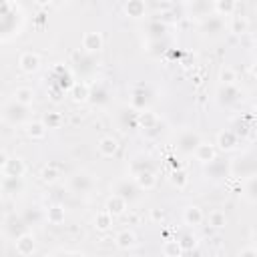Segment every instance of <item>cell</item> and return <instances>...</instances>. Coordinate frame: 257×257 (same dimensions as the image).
Returning a JSON list of instances; mask_svg holds the SVG:
<instances>
[{
  "mask_svg": "<svg viewBox=\"0 0 257 257\" xmlns=\"http://www.w3.org/2000/svg\"><path fill=\"white\" fill-rule=\"evenodd\" d=\"M171 183L175 185V187H185L187 185V173L185 171H173L171 173Z\"/></svg>",
  "mask_w": 257,
  "mask_h": 257,
  "instance_id": "obj_27",
  "label": "cell"
},
{
  "mask_svg": "<svg viewBox=\"0 0 257 257\" xmlns=\"http://www.w3.org/2000/svg\"><path fill=\"white\" fill-rule=\"evenodd\" d=\"M18 64H20V68H22L24 72H36L38 66H40V60H38L36 54H32V52H24V54H20Z\"/></svg>",
  "mask_w": 257,
  "mask_h": 257,
  "instance_id": "obj_12",
  "label": "cell"
},
{
  "mask_svg": "<svg viewBox=\"0 0 257 257\" xmlns=\"http://www.w3.org/2000/svg\"><path fill=\"white\" fill-rule=\"evenodd\" d=\"M124 12L133 18H141L145 14V2L143 0H126L124 4Z\"/></svg>",
  "mask_w": 257,
  "mask_h": 257,
  "instance_id": "obj_15",
  "label": "cell"
},
{
  "mask_svg": "<svg viewBox=\"0 0 257 257\" xmlns=\"http://www.w3.org/2000/svg\"><path fill=\"white\" fill-rule=\"evenodd\" d=\"M124 209H126V199H122V197H120V195H116V193L106 201V207H104V211H108L112 217L122 215V213H124Z\"/></svg>",
  "mask_w": 257,
  "mask_h": 257,
  "instance_id": "obj_7",
  "label": "cell"
},
{
  "mask_svg": "<svg viewBox=\"0 0 257 257\" xmlns=\"http://www.w3.org/2000/svg\"><path fill=\"white\" fill-rule=\"evenodd\" d=\"M82 48L88 50V52H94V50H100L102 48V36L98 32H86L82 36Z\"/></svg>",
  "mask_w": 257,
  "mask_h": 257,
  "instance_id": "obj_11",
  "label": "cell"
},
{
  "mask_svg": "<svg viewBox=\"0 0 257 257\" xmlns=\"http://www.w3.org/2000/svg\"><path fill=\"white\" fill-rule=\"evenodd\" d=\"M209 225L215 227V229L225 227V225H227V215H225V211H221V209L211 211V213H209Z\"/></svg>",
  "mask_w": 257,
  "mask_h": 257,
  "instance_id": "obj_19",
  "label": "cell"
},
{
  "mask_svg": "<svg viewBox=\"0 0 257 257\" xmlns=\"http://www.w3.org/2000/svg\"><path fill=\"white\" fill-rule=\"evenodd\" d=\"M36 2H38V4H48L50 0H36Z\"/></svg>",
  "mask_w": 257,
  "mask_h": 257,
  "instance_id": "obj_36",
  "label": "cell"
},
{
  "mask_svg": "<svg viewBox=\"0 0 257 257\" xmlns=\"http://www.w3.org/2000/svg\"><path fill=\"white\" fill-rule=\"evenodd\" d=\"M114 243H116V247H118V249H122V251H128V249H133V247L137 245V235H135L133 231L124 229V231H120V233L116 235Z\"/></svg>",
  "mask_w": 257,
  "mask_h": 257,
  "instance_id": "obj_8",
  "label": "cell"
},
{
  "mask_svg": "<svg viewBox=\"0 0 257 257\" xmlns=\"http://www.w3.org/2000/svg\"><path fill=\"white\" fill-rule=\"evenodd\" d=\"M46 217H48V221H50L52 225H60V223L64 221V209H62L60 205H52V207L48 209Z\"/></svg>",
  "mask_w": 257,
  "mask_h": 257,
  "instance_id": "obj_23",
  "label": "cell"
},
{
  "mask_svg": "<svg viewBox=\"0 0 257 257\" xmlns=\"http://www.w3.org/2000/svg\"><path fill=\"white\" fill-rule=\"evenodd\" d=\"M110 225H112V215H110L108 211H100V213L96 215V219H94V227H96L98 231H108Z\"/></svg>",
  "mask_w": 257,
  "mask_h": 257,
  "instance_id": "obj_20",
  "label": "cell"
},
{
  "mask_svg": "<svg viewBox=\"0 0 257 257\" xmlns=\"http://www.w3.org/2000/svg\"><path fill=\"white\" fill-rule=\"evenodd\" d=\"M199 143H201V139H199V135L193 133V131H185V133L179 137V149L185 151V153H193Z\"/></svg>",
  "mask_w": 257,
  "mask_h": 257,
  "instance_id": "obj_4",
  "label": "cell"
},
{
  "mask_svg": "<svg viewBox=\"0 0 257 257\" xmlns=\"http://www.w3.org/2000/svg\"><path fill=\"white\" fill-rule=\"evenodd\" d=\"M203 219H205V215H203V211H201L197 205H189V207L185 209V213H183V221H185V225H189V227L201 225Z\"/></svg>",
  "mask_w": 257,
  "mask_h": 257,
  "instance_id": "obj_5",
  "label": "cell"
},
{
  "mask_svg": "<svg viewBox=\"0 0 257 257\" xmlns=\"http://www.w3.org/2000/svg\"><path fill=\"white\" fill-rule=\"evenodd\" d=\"M253 185H255V179L251 177V179H249V185H247V201H249V203H255V197H253Z\"/></svg>",
  "mask_w": 257,
  "mask_h": 257,
  "instance_id": "obj_33",
  "label": "cell"
},
{
  "mask_svg": "<svg viewBox=\"0 0 257 257\" xmlns=\"http://www.w3.org/2000/svg\"><path fill=\"white\" fill-rule=\"evenodd\" d=\"M193 153H195L197 161H201V163H213V161H215V149H213V145L199 143Z\"/></svg>",
  "mask_w": 257,
  "mask_h": 257,
  "instance_id": "obj_10",
  "label": "cell"
},
{
  "mask_svg": "<svg viewBox=\"0 0 257 257\" xmlns=\"http://www.w3.org/2000/svg\"><path fill=\"white\" fill-rule=\"evenodd\" d=\"M153 217H155V219H163V213H159V211H153Z\"/></svg>",
  "mask_w": 257,
  "mask_h": 257,
  "instance_id": "obj_35",
  "label": "cell"
},
{
  "mask_svg": "<svg viewBox=\"0 0 257 257\" xmlns=\"http://www.w3.org/2000/svg\"><path fill=\"white\" fill-rule=\"evenodd\" d=\"M34 251V237L30 233H22L16 237V253L20 255H30Z\"/></svg>",
  "mask_w": 257,
  "mask_h": 257,
  "instance_id": "obj_9",
  "label": "cell"
},
{
  "mask_svg": "<svg viewBox=\"0 0 257 257\" xmlns=\"http://www.w3.org/2000/svg\"><path fill=\"white\" fill-rule=\"evenodd\" d=\"M24 171H26V167H24V163H22V159H16V157H8V161H6V165H4V175L6 177H22L24 175Z\"/></svg>",
  "mask_w": 257,
  "mask_h": 257,
  "instance_id": "obj_6",
  "label": "cell"
},
{
  "mask_svg": "<svg viewBox=\"0 0 257 257\" xmlns=\"http://www.w3.org/2000/svg\"><path fill=\"white\" fill-rule=\"evenodd\" d=\"M215 8H217V12L229 16V14H233V10H235V0H217V2H215Z\"/></svg>",
  "mask_w": 257,
  "mask_h": 257,
  "instance_id": "obj_26",
  "label": "cell"
},
{
  "mask_svg": "<svg viewBox=\"0 0 257 257\" xmlns=\"http://www.w3.org/2000/svg\"><path fill=\"white\" fill-rule=\"evenodd\" d=\"M217 145H219L223 151H231V149L237 145V133H233V131H223V133H219Z\"/></svg>",
  "mask_w": 257,
  "mask_h": 257,
  "instance_id": "obj_14",
  "label": "cell"
},
{
  "mask_svg": "<svg viewBox=\"0 0 257 257\" xmlns=\"http://www.w3.org/2000/svg\"><path fill=\"white\" fill-rule=\"evenodd\" d=\"M231 28H233V32H245V28H247V20H245V18H235Z\"/></svg>",
  "mask_w": 257,
  "mask_h": 257,
  "instance_id": "obj_32",
  "label": "cell"
},
{
  "mask_svg": "<svg viewBox=\"0 0 257 257\" xmlns=\"http://www.w3.org/2000/svg\"><path fill=\"white\" fill-rule=\"evenodd\" d=\"M14 100L20 102V104H24V106L32 104V100H34V92H32V88H28V86H20V88H16V92H14Z\"/></svg>",
  "mask_w": 257,
  "mask_h": 257,
  "instance_id": "obj_16",
  "label": "cell"
},
{
  "mask_svg": "<svg viewBox=\"0 0 257 257\" xmlns=\"http://www.w3.org/2000/svg\"><path fill=\"white\" fill-rule=\"evenodd\" d=\"M40 177H42V181H44V183L52 185V183H56V181H58V177H60V171H58L54 165H48V167H44V169H42Z\"/></svg>",
  "mask_w": 257,
  "mask_h": 257,
  "instance_id": "obj_22",
  "label": "cell"
},
{
  "mask_svg": "<svg viewBox=\"0 0 257 257\" xmlns=\"http://www.w3.org/2000/svg\"><path fill=\"white\" fill-rule=\"evenodd\" d=\"M181 247H183V251H191L195 245H197V241H195V237H191V235H183L181 237Z\"/></svg>",
  "mask_w": 257,
  "mask_h": 257,
  "instance_id": "obj_30",
  "label": "cell"
},
{
  "mask_svg": "<svg viewBox=\"0 0 257 257\" xmlns=\"http://www.w3.org/2000/svg\"><path fill=\"white\" fill-rule=\"evenodd\" d=\"M92 187H94V181L86 173H78L70 179V189L74 193H88V191H92Z\"/></svg>",
  "mask_w": 257,
  "mask_h": 257,
  "instance_id": "obj_2",
  "label": "cell"
},
{
  "mask_svg": "<svg viewBox=\"0 0 257 257\" xmlns=\"http://www.w3.org/2000/svg\"><path fill=\"white\" fill-rule=\"evenodd\" d=\"M72 96H74V100H86V98L90 96V92H88V88H86L84 84H74Z\"/></svg>",
  "mask_w": 257,
  "mask_h": 257,
  "instance_id": "obj_28",
  "label": "cell"
},
{
  "mask_svg": "<svg viewBox=\"0 0 257 257\" xmlns=\"http://www.w3.org/2000/svg\"><path fill=\"white\" fill-rule=\"evenodd\" d=\"M116 149H118V143L114 137H102L98 141V151L102 157H112L116 153Z\"/></svg>",
  "mask_w": 257,
  "mask_h": 257,
  "instance_id": "obj_13",
  "label": "cell"
},
{
  "mask_svg": "<svg viewBox=\"0 0 257 257\" xmlns=\"http://www.w3.org/2000/svg\"><path fill=\"white\" fill-rule=\"evenodd\" d=\"M46 124L44 122H40V120H34V122H30L28 124V128H26V133H28V137H32V139H44L46 137Z\"/></svg>",
  "mask_w": 257,
  "mask_h": 257,
  "instance_id": "obj_18",
  "label": "cell"
},
{
  "mask_svg": "<svg viewBox=\"0 0 257 257\" xmlns=\"http://www.w3.org/2000/svg\"><path fill=\"white\" fill-rule=\"evenodd\" d=\"M163 253H165L167 257H179V255H183L185 251H183V247H181L179 241H165Z\"/></svg>",
  "mask_w": 257,
  "mask_h": 257,
  "instance_id": "obj_24",
  "label": "cell"
},
{
  "mask_svg": "<svg viewBox=\"0 0 257 257\" xmlns=\"http://www.w3.org/2000/svg\"><path fill=\"white\" fill-rule=\"evenodd\" d=\"M6 161H8V155H6V153H0V167H2V169H4Z\"/></svg>",
  "mask_w": 257,
  "mask_h": 257,
  "instance_id": "obj_34",
  "label": "cell"
},
{
  "mask_svg": "<svg viewBox=\"0 0 257 257\" xmlns=\"http://www.w3.org/2000/svg\"><path fill=\"white\" fill-rule=\"evenodd\" d=\"M137 191H139L137 183H135V185H128V181H120L114 193H116V195H120L122 199H126V201H128V199H133V197H135V193H137Z\"/></svg>",
  "mask_w": 257,
  "mask_h": 257,
  "instance_id": "obj_17",
  "label": "cell"
},
{
  "mask_svg": "<svg viewBox=\"0 0 257 257\" xmlns=\"http://www.w3.org/2000/svg\"><path fill=\"white\" fill-rule=\"evenodd\" d=\"M221 82L223 84H233L235 82V72L231 68H223L221 70Z\"/></svg>",
  "mask_w": 257,
  "mask_h": 257,
  "instance_id": "obj_31",
  "label": "cell"
},
{
  "mask_svg": "<svg viewBox=\"0 0 257 257\" xmlns=\"http://www.w3.org/2000/svg\"><path fill=\"white\" fill-rule=\"evenodd\" d=\"M139 124H141L143 128H155V126H157V114L151 112V110L139 112Z\"/></svg>",
  "mask_w": 257,
  "mask_h": 257,
  "instance_id": "obj_21",
  "label": "cell"
},
{
  "mask_svg": "<svg viewBox=\"0 0 257 257\" xmlns=\"http://www.w3.org/2000/svg\"><path fill=\"white\" fill-rule=\"evenodd\" d=\"M44 124H46V128H54V126L60 124V116H58L56 112H48V114L44 116Z\"/></svg>",
  "mask_w": 257,
  "mask_h": 257,
  "instance_id": "obj_29",
  "label": "cell"
},
{
  "mask_svg": "<svg viewBox=\"0 0 257 257\" xmlns=\"http://www.w3.org/2000/svg\"><path fill=\"white\" fill-rule=\"evenodd\" d=\"M135 183H137L139 189L149 191V189H153L157 185V177H155V173L149 167H145V169H141V171L135 173Z\"/></svg>",
  "mask_w": 257,
  "mask_h": 257,
  "instance_id": "obj_3",
  "label": "cell"
},
{
  "mask_svg": "<svg viewBox=\"0 0 257 257\" xmlns=\"http://www.w3.org/2000/svg\"><path fill=\"white\" fill-rule=\"evenodd\" d=\"M26 112H28V106H24V104L14 100V102H10V104H6L2 108V118L6 122H10V124H20V122L26 120V116H28Z\"/></svg>",
  "mask_w": 257,
  "mask_h": 257,
  "instance_id": "obj_1",
  "label": "cell"
},
{
  "mask_svg": "<svg viewBox=\"0 0 257 257\" xmlns=\"http://www.w3.org/2000/svg\"><path fill=\"white\" fill-rule=\"evenodd\" d=\"M219 96H221V100L231 102V100H235V98L239 96V90H237L233 84H225V88L219 90Z\"/></svg>",
  "mask_w": 257,
  "mask_h": 257,
  "instance_id": "obj_25",
  "label": "cell"
}]
</instances>
